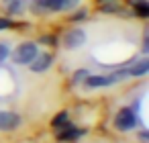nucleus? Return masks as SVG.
<instances>
[{
  "instance_id": "obj_1",
  "label": "nucleus",
  "mask_w": 149,
  "mask_h": 143,
  "mask_svg": "<svg viewBox=\"0 0 149 143\" xmlns=\"http://www.w3.org/2000/svg\"><path fill=\"white\" fill-rule=\"evenodd\" d=\"M37 53H39L37 45L31 43V41H27V43H21V45L15 49V53H13V61H15L17 66H29Z\"/></svg>"
},
{
  "instance_id": "obj_2",
  "label": "nucleus",
  "mask_w": 149,
  "mask_h": 143,
  "mask_svg": "<svg viewBox=\"0 0 149 143\" xmlns=\"http://www.w3.org/2000/svg\"><path fill=\"white\" fill-rule=\"evenodd\" d=\"M135 125H137V114H135L133 108L125 106V108H120V110L116 112V116H114V127H116L118 131H131V129H135Z\"/></svg>"
},
{
  "instance_id": "obj_3",
  "label": "nucleus",
  "mask_w": 149,
  "mask_h": 143,
  "mask_svg": "<svg viewBox=\"0 0 149 143\" xmlns=\"http://www.w3.org/2000/svg\"><path fill=\"white\" fill-rule=\"evenodd\" d=\"M86 39H88L86 37V31H82V29H70L63 35V47L70 49V51H74V49L82 47L86 43Z\"/></svg>"
},
{
  "instance_id": "obj_4",
  "label": "nucleus",
  "mask_w": 149,
  "mask_h": 143,
  "mask_svg": "<svg viewBox=\"0 0 149 143\" xmlns=\"http://www.w3.org/2000/svg\"><path fill=\"white\" fill-rule=\"evenodd\" d=\"M21 123H23V119L17 112L0 110V131H13V129L21 127Z\"/></svg>"
},
{
  "instance_id": "obj_5",
  "label": "nucleus",
  "mask_w": 149,
  "mask_h": 143,
  "mask_svg": "<svg viewBox=\"0 0 149 143\" xmlns=\"http://www.w3.org/2000/svg\"><path fill=\"white\" fill-rule=\"evenodd\" d=\"M51 63H53V55H49V53H37L33 57V61L29 63V68L35 74H41V72H47L51 68Z\"/></svg>"
},
{
  "instance_id": "obj_6",
  "label": "nucleus",
  "mask_w": 149,
  "mask_h": 143,
  "mask_svg": "<svg viewBox=\"0 0 149 143\" xmlns=\"http://www.w3.org/2000/svg\"><path fill=\"white\" fill-rule=\"evenodd\" d=\"M84 84L88 88H102V86L114 84V78L112 76H106V74H88L84 78Z\"/></svg>"
},
{
  "instance_id": "obj_7",
  "label": "nucleus",
  "mask_w": 149,
  "mask_h": 143,
  "mask_svg": "<svg viewBox=\"0 0 149 143\" xmlns=\"http://www.w3.org/2000/svg\"><path fill=\"white\" fill-rule=\"evenodd\" d=\"M33 6L43 13H61V0H35Z\"/></svg>"
},
{
  "instance_id": "obj_8",
  "label": "nucleus",
  "mask_w": 149,
  "mask_h": 143,
  "mask_svg": "<svg viewBox=\"0 0 149 143\" xmlns=\"http://www.w3.org/2000/svg\"><path fill=\"white\" fill-rule=\"evenodd\" d=\"M80 135H82V131H80V129H74V127L70 125V127H63V129L59 131L57 141H59V143H70V141H76Z\"/></svg>"
},
{
  "instance_id": "obj_9",
  "label": "nucleus",
  "mask_w": 149,
  "mask_h": 143,
  "mask_svg": "<svg viewBox=\"0 0 149 143\" xmlns=\"http://www.w3.org/2000/svg\"><path fill=\"white\" fill-rule=\"evenodd\" d=\"M149 72V61L147 59H141L137 66H133L131 70H129V76H133V78H141V76H145Z\"/></svg>"
},
{
  "instance_id": "obj_10",
  "label": "nucleus",
  "mask_w": 149,
  "mask_h": 143,
  "mask_svg": "<svg viewBox=\"0 0 149 143\" xmlns=\"http://www.w3.org/2000/svg\"><path fill=\"white\" fill-rule=\"evenodd\" d=\"M131 4H133V8L139 17H143V19L149 17V4L147 2H143V0H131Z\"/></svg>"
},
{
  "instance_id": "obj_11",
  "label": "nucleus",
  "mask_w": 149,
  "mask_h": 143,
  "mask_svg": "<svg viewBox=\"0 0 149 143\" xmlns=\"http://www.w3.org/2000/svg\"><path fill=\"white\" fill-rule=\"evenodd\" d=\"M51 125H53L55 129H63V127H70L72 123H70L68 112H59V114H55V119L51 121Z\"/></svg>"
},
{
  "instance_id": "obj_12",
  "label": "nucleus",
  "mask_w": 149,
  "mask_h": 143,
  "mask_svg": "<svg viewBox=\"0 0 149 143\" xmlns=\"http://www.w3.org/2000/svg\"><path fill=\"white\" fill-rule=\"evenodd\" d=\"M6 10H8L10 15H21V13H23V2H21V0H15V2L8 4Z\"/></svg>"
},
{
  "instance_id": "obj_13",
  "label": "nucleus",
  "mask_w": 149,
  "mask_h": 143,
  "mask_svg": "<svg viewBox=\"0 0 149 143\" xmlns=\"http://www.w3.org/2000/svg\"><path fill=\"white\" fill-rule=\"evenodd\" d=\"M118 8H120V6H118L116 2H106V0H104V4L100 6V10H102V13H116Z\"/></svg>"
},
{
  "instance_id": "obj_14",
  "label": "nucleus",
  "mask_w": 149,
  "mask_h": 143,
  "mask_svg": "<svg viewBox=\"0 0 149 143\" xmlns=\"http://www.w3.org/2000/svg\"><path fill=\"white\" fill-rule=\"evenodd\" d=\"M78 6V0H61V10H70Z\"/></svg>"
},
{
  "instance_id": "obj_15",
  "label": "nucleus",
  "mask_w": 149,
  "mask_h": 143,
  "mask_svg": "<svg viewBox=\"0 0 149 143\" xmlns=\"http://www.w3.org/2000/svg\"><path fill=\"white\" fill-rule=\"evenodd\" d=\"M8 43H0V61H4L6 57H8Z\"/></svg>"
},
{
  "instance_id": "obj_16",
  "label": "nucleus",
  "mask_w": 149,
  "mask_h": 143,
  "mask_svg": "<svg viewBox=\"0 0 149 143\" xmlns=\"http://www.w3.org/2000/svg\"><path fill=\"white\" fill-rule=\"evenodd\" d=\"M88 74H90L88 70H78V72H76V76H74V82H82Z\"/></svg>"
},
{
  "instance_id": "obj_17",
  "label": "nucleus",
  "mask_w": 149,
  "mask_h": 143,
  "mask_svg": "<svg viewBox=\"0 0 149 143\" xmlns=\"http://www.w3.org/2000/svg\"><path fill=\"white\" fill-rule=\"evenodd\" d=\"M13 27V23L8 21V19H0V31H4V29H10Z\"/></svg>"
},
{
  "instance_id": "obj_18",
  "label": "nucleus",
  "mask_w": 149,
  "mask_h": 143,
  "mask_svg": "<svg viewBox=\"0 0 149 143\" xmlns=\"http://www.w3.org/2000/svg\"><path fill=\"white\" fill-rule=\"evenodd\" d=\"M41 43H45V45H53V43H55V39H53V37H43V39H41Z\"/></svg>"
},
{
  "instance_id": "obj_19",
  "label": "nucleus",
  "mask_w": 149,
  "mask_h": 143,
  "mask_svg": "<svg viewBox=\"0 0 149 143\" xmlns=\"http://www.w3.org/2000/svg\"><path fill=\"white\" fill-rule=\"evenodd\" d=\"M98 2H104V0H98Z\"/></svg>"
}]
</instances>
